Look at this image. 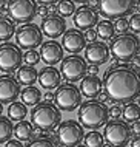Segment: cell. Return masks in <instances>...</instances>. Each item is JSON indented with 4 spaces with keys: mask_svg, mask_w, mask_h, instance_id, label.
I'll use <instances>...</instances> for the list:
<instances>
[{
    "mask_svg": "<svg viewBox=\"0 0 140 147\" xmlns=\"http://www.w3.org/2000/svg\"><path fill=\"white\" fill-rule=\"evenodd\" d=\"M77 147H85V146H82V144H80V146H77Z\"/></svg>",
    "mask_w": 140,
    "mask_h": 147,
    "instance_id": "7dc6e473",
    "label": "cell"
},
{
    "mask_svg": "<svg viewBox=\"0 0 140 147\" xmlns=\"http://www.w3.org/2000/svg\"><path fill=\"white\" fill-rule=\"evenodd\" d=\"M3 5H5V3H3V2H0V11L3 9Z\"/></svg>",
    "mask_w": 140,
    "mask_h": 147,
    "instance_id": "f6af8a7d",
    "label": "cell"
},
{
    "mask_svg": "<svg viewBox=\"0 0 140 147\" xmlns=\"http://www.w3.org/2000/svg\"><path fill=\"white\" fill-rule=\"evenodd\" d=\"M103 85H102V79L99 76H93V74H88L82 79V82H80V93H82V96L85 94L86 98L89 99H94L99 96V93L102 91Z\"/></svg>",
    "mask_w": 140,
    "mask_h": 147,
    "instance_id": "ffe728a7",
    "label": "cell"
},
{
    "mask_svg": "<svg viewBox=\"0 0 140 147\" xmlns=\"http://www.w3.org/2000/svg\"><path fill=\"white\" fill-rule=\"evenodd\" d=\"M102 85L106 96L114 102H133L140 93L139 71L128 65H117L105 71Z\"/></svg>",
    "mask_w": 140,
    "mask_h": 147,
    "instance_id": "6da1fadb",
    "label": "cell"
},
{
    "mask_svg": "<svg viewBox=\"0 0 140 147\" xmlns=\"http://www.w3.org/2000/svg\"><path fill=\"white\" fill-rule=\"evenodd\" d=\"M13 122L9 121L8 118L0 116V144L3 142H8L13 136Z\"/></svg>",
    "mask_w": 140,
    "mask_h": 147,
    "instance_id": "4316f807",
    "label": "cell"
},
{
    "mask_svg": "<svg viewBox=\"0 0 140 147\" xmlns=\"http://www.w3.org/2000/svg\"><path fill=\"white\" fill-rule=\"evenodd\" d=\"M55 107L63 112H74L82 104V93L74 84L60 85L54 94Z\"/></svg>",
    "mask_w": 140,
    "mask_h": 147,
    "instance_id": "8992f818",
    "label": "cell"
},
{
    "mask_svg": "<svg viewBox=\"0 0 140 147\" xmlns=\"http://www.w3.org/2000/svg\"><path fill=\"white\" fill-rule=\"evenodd\" d=\"M85 147H102L103 146V135L97 130H91L85 136Z\"/></svg>",
    "mask_w": 140,
    "mask_h": 147,
    "instance_id": "f1b7e54d",
    "label": "cell"
},
{
    "mask_svg": "<svg viewBox=\"0 0 140 147\" xmlns=\"http://www.w3.org/2000/svg\"><path fill=\"white\" fill-rule=\"evenodd\" d=\"M88 70H89V73L93 74V76H97V73H99V67L91 65V67H88Z\"/></svg>",
    "mask_w": 140,
    "mask_h": 147,
    "instance_id": "60d3db41",
    "label": "cell"
},
{
    "mask_svg": "<svg viewBox=\"0 0 140 147\" xmlns=\"http://www.w3.org/2000/svg\"><path fill=\"white\" fill-rule=\"evenodd\" d=\"M139 50H140L139 36L133 33H125L113 39L109 53L120 62H129L134 57H137Z\"/></svg>",
    "mask_w": 140,
    "mask_h": 147,
    "instance_id": "277c9868",
    "label": "cell"
},
{
    "mask_svg": "<svg viewBox=\"0 0 140 147\" xmlns=\"http://www.w3.org/2000/svg\"><path fill=\"white\" fill-rule=\"evenodd\" d=\"M99 98H100V101H99V102H102V104H103V102H105L106 99H108V96H106L105 91H100V93H99Z\"/></svg>",
    "mask_w": 140,
    "mask_h": 147,
    "instance_id": "b9f144b4",
    "label": "cell"
},
{
    "mask_svg": "<svg viewBox=\"0 0 140 147\" xmlns=\"http://www.w3.org/2000/svg\"><path fill=\"white\" fill-rule=\"evenodd\" d=\"M42 34H45L46 37H49L51 40L63 36L66 31V20L63 17H60L59 14H51L46 16L42 22Z\"/></svg>",
    "mask_w": 140,
    "mask_h": 147,
    "instance_id": "e0dca14e",
    "label": "cell"
},
{
    "mask_svg": "<svg viewBox=\"0 0 140 147\" xmlns=\"http://www.w3.org/2000/svg\"><path fill=\"white\" fill-rule=\"evenodd\" d=\"M37 81L42 85V88H45L48 91L59 88L62 85L60 84L62 82V76H60V71L55 67H45V68H42V71L37 76Z\"/></svg>",
    "mask_w": 140,
    "mask_h": 147,
    "instance_id": "d6986e66",
    "label": "cell"
},
{
    "mask_svg": "<svg viewBox=\"0 0 140 147\" xmlns=\"http://www.w3.org/2000/svg\"><path fill=\"white\" fill-rule=\"evenodd\" d=\"M37 14H39V16H45V17H46V14H48V9H46V6L43 5V6L37 8Z\"/></svg>",
    "mask_w": 140,
    "mask_h": 147,
    "instance_id": "f35d334b",
    "label": "cell"
},
{
    "mask_svg": "<svg viewBox=\"0 0 140 147\" xmlns=\"http://www.w3.org/2000/svg\"><path fill=\"white\" fill-rule=\"evenodd\" d=\"M42 91L37 87H26L23 88V91H20V98H22V104L25 107H35L37 104H40L42 101Z\"/></svg>",
    "mask_w": 140,
    "mask_h": 147,
    "instance_id": "7402d4cb",
    "label": "cell"
},
{
    "mask_svg": "<svg viewBox=\"0 0 140 147\" xmlns=\"http://www.w3.org/2000/svg\"><path fill=\"white\" fill-rule=\"evenodd\" d=\"M20 85L13 74L0 76V104H13L20 96Z\"/></svg>",
    "mask_w": 140,
    "mask_h": 147,
    "instance_id": "5bb4252c",
    "label": "cell"
},
{
    "mask_svg": "<svg viewBox=\"0 0 140 147\" xmlns=\"http://www.w3.org/2000/svg\"><path fill=\"white\" fill-rule=\"evenodd\" d=\"M131 147H140V140H139V136H135L133 142H131Z\"/></svg>",
    "mask_w": 140,
    "mask_h": 147,
    "instance_id": "7bdbcfd3",
    "label": "cell"
},
{
    "mask_svg": "<svg viewBox=\"0 0 140 147\" xmlns=\"http://www.w3.org/2000/svg\"><path fill=\"white\" fill-rule=\"evenodd\" d=\"M59 71H60L62 79H65L68 84H74V82L82 81L86 76L88 63L79 54H71L68 57H63Z\"/></svg>",
    "mask_w": 140,
    "mask_h": 147,
    "instance_id": "5b68a950",
    "label": "cell"
},
{
    "mask_svg": "<svg viewBox=\"0 0 140 147\" xmlns=\"http://www.w3.org/2000/svg\"><path fill=\"white\" fill-rule=\"evenodd\" d=\"M23 61L28 67H34L40 62V56H39V51L37 50H29L23 54Z\"/></svg>",
    "mask_w": 140,
    "mask_h": 147,
    "instance_id": "1f68e13d",
    "label": "cell"
},
{
    "mask_svg": "<svg viewBox=\"0 0 140 147\" xmlns=\"http://www.w3.org/2000/svg\"><path fill=\"white\" fill-rule=\"evenodd\" d=\"M23 53L15 43L3 42L0 43V70L3 73L13 74L15 70L22 67Z\"/></svg>",
    "mask_w": 140,
    "mask_h": 147,
    "instance_id": "9c48e42d",
    "label": "cell"
},
{
    "mask_svg": "<svg viewBox=\"0 0 140 147\" xmlns=\"http://www.w3.org/2000/svg\"><path fill=\"white\" fill-rule=\"evenodd\" d=\"M60 110L55 107L53 102H40L33 109L31 112V125H35L40 132H49L53 129H57L60 124Z\"/></svg>",
    "mask_w": 140,
    "mask_h": 147,
    "instance_id": "3957f363",
    "label": "cell"
},
{
    "mask_svg": "<svg viewBox=\"0 0 140 147\" xmlns=\"http://www.w3.org/2000/svg\"><path fill=\"white\" fill-rule=\"evenodd\" d=\"M114 30L119 31L120 34H125L126 31L129 30V26H128V20H126V19H119V20L114 23Z\"/></svg>",
    "mask_w": 140,
    "mask_h": 147,
    "instance_id": "836d02e7",
    "label": "cell"
},
{
    "mask_svg": "<svg viewBox=\"0 0 140 147\" xmlns=\"http://www.w3.org/2000/svg\"><path fill=\"white\" fill-rule=\"evenodd\" d=\"M28 115V109L25 105L22 104V102H13V104H9V107H8V119L9 121H25Z\"/></svg>",
    "mask_w": 140,
    "mask_h": 147,
    "instance_id": "d4e9b609",
    "label": "cell"
},
{
    "mask_svg": "<svg viewBox=\"0 0 140 147\" xmlns=\"http://www.w3.org/2000/svg\"><path fill=\"white\" fill-rule=\"evenodd\" d=\"M15 42L20 50H35L43 43V34L35 23H26L15 28Z\"/></svg>",
    "mask_w": 140,
    "mask_h": 147,
    "instance_id": "30bf717a",
    "label": "cell"
},
{
    "mask_svg": "<svg viewBox=\"0 0 140 147\" xmlns=\"http://www.w3.org/2000/svg\"><path fill=\"white\" fill-rule=\"evenodd\" d=\"M105 138L111 147H125L131 140V127L123 121L106 122Z\"/></svg>",
    "mask_w": 140,
    "mask_h": 147,
    "instance_id": "7c38bea8",
    "label": "cell"
},
{
    "mask_svg": "<svg viewBox=\"0 0 140 147\" xmlns=\"http://www.w3.org/2000/svg\"><path fill=\"white\" fill-rule=\"evenodd\" d=\"M6 9L14 23H31L37 16V5L33 0H13L6 3Z\"/></svg>",
    "mask_w": 140,
    "mask_h": 147,
    "instance_id": "ba28073f",
    "label": "cell"
},
{
    "mask_svg": "<svg viewBox=\"0 0 140 147\" xmlns=\"http://www.w3.org/2000/svg\"><path fill=\"white\" fill-rule=\"evenodd\" d=\"M55 136L63 147H77L83 141L85 130L77 121L68 119V121H63L57 125Z\"/></svg>",
    "mask_w": 140,
    "mask_h": 147,
    "instance_id": "52a82bcc",
    "label": "cell"
},
{
    "mask_svg": "<svg viewBox=\"0 0 140 147\" xmlns=\"http://www.w3.org/2000/svg\"><path fill=\"white\" fill-rule=\"evenodd\" d=\"M39 71L35 70V67H20L17 70V78L15 81L19 82V85H26V87H33L37 81Z\"/></svg>",
    "mask_w": 140,
    "mask_h": 147,
    "instance_id": "44dd1931",
    "label": "cell"
},
{
    "mask_svg": "<svg viewBox=\"0 0 140 147\" xmlns=\"http://www.w3.org/2000/svg\"><path fill=\"white\" fill-rule=\"evenodd\" d=\"M123 115V122H135L139 121V115H140V107L137 104H126L122 110Z\"/></svg>",
    "mask_w": 140,
    "mask_h": 147,
    "instance_id": "83f0119b",
    "label": "cell"
},
{
    "mask_svg": "<svg viewBox=\"0 0 140 147\" xmlns=\"http://www.w3.org/2000/svg\"><path fill=\"white\" fill-rule=\"evenodd\" d=\"M95 26H97V30H94V31L100 39H103V40L114 39L115 30H114V23L111 20H100Z\"/></svg>",
    "mask_w": 140,
    "mask_h": 147,
    "instance_id": "484cf974",
    "label": "cell"
},
{
    "mask_svg": "<svg viewBox=\"0 0 140 147\" xmlns=\"http://www.w3.org/2000/svg\"><path fill=\"white\" fill-rule=\"evenodd\" d=\"M62 48L66 50L71 54H79L80 51L85 50L86 40H85V34L79 30H66L62 36Z\"/></svg>",
    "mask_w": 140,
    "mask_h": 147,
    "instance_id": "2e32d148",
    "label": "cell"
},
{
    "mask_svg": "<svg viewBox=\"0 0 140 147\" xmlns=\"http://www.w3.org/2000/svg\"><path fill=\"white\" fill-rule=\"evenodd\" d=\"M128 26H129V28L134 31L133 34L139 33V31H140V14H134L133 17L128 20Z\"/></svg>",
    "mask_w": 140,
    "mask_h": 147,
    "instance_id": "d6a6232c",
    "label": "cell"
},
{
    "mask_svg": "<svg viewBox=\"0 0 140 147\" xmlns=\"http://www.w3.org/2000/svg\"><path fill=\"white\" fill-rule=\"evenodd\" d=\"M26 147H57V144H55L51 138L40 136V138H35L34 141H31Z\"/></svg>",
    "mask_w": 140,
    "mask_h": 147,
    "instance_id": "4dcf8cb0",
    "label": "cell"
},
{
    "mask_svg": "<svg viewBox=\"0 0 140 147\" xmlns=\"http://www.w3.org/2000/svg\"><path fill=\"white\" fill-rule=\"evenodd\" d=\"M109 47L105 42H93L85 47V62H89L91 65H103L109 61Z\"/></svg>",
    "mask_w": 140,
    "mask_h": 147,
    "instance_id": "4fadbf2b",
    "label": "cell"
},
{
    "mask_svg": "<svg viewBox=\"0 0 140 147\" xmlns=\"http://www.w3.org/2000/svg\"><path fill=\"white\" fill-rule=\"evenodd\" d=\"M5 147H23V144L20 141H17V140H9L6 142Z\"/></svg>",
    "mask_w": 140,
    "mask_h": 147,
    "instance_id": "8d00e7d4",
    "label": "cell"
},
{
    "mask_svg": "<svg viewBox=\"0 0 140 147\" xmlns=\"http://www.w3.org/2000/svg\"><path fill=\"white\" fill-rule=\"evenodd\" d=\"M108 107L97 99L82 102L79 107V124L85 129H100L108 122Z\"/></svg>",
    "mask_w": 140,
    "mask_h": 147,
    "instance_id": "7a4b0ae2",
    "label": "cell"
},
{
    "mask_svg": "<svg viewBox=\"0 0 140 147\" xmlns=\"http://www.w3.org/2000/svg\"><path fill=\"white\" fill-rule=\"evenodd\" d=\"M108 116L113 118V121H117V119H119L120 116H122V109H120L119 105L111 107V109L108 110Z\"/></svg>",
    "mask_w": 140,
    "mask_h": 147,
    "instance_id": "e575fe53",
    "label": "cell"
},
{
    "mask_svg": "<svg viewBox=\"0 0 140 147\" xmlns=\"http://www.w3.org/2000/svg\"><path fill=\"white\" fill-rule=\"evenodd\" d=\"M51 101H54V93L46 91V93H45V102H51Z\"/></svg>",
    "mask_w": 140,
    "mask_h": 147,
    "instance_id": "ab89813d",
    "label": "cell"
},
{
    "mask_svg": "<svg viewBox=\"0 0 140 147\" xmlns=\"http://www.w3.org/2000/svg\"><path fill=\"white\" fill-rule=\"evenodd\" d=\"M2 113H3V105L0 104V116H2Z\"/></svg>",
    "mask_w": 140,
    "mask_h": 147,
    "instance_id": "ee69618b",
    "label": "cell"
},
{
    "mask_svg": "<svg viewBox=\"0 0 140 147\" xmlns=\"http://www.w3.org/2000/svg\"><path fill=\"white\" fill-rule=\"evenodd\" d=\"M15 34V23L6 16H0V42H6Z\"/></svg>",
    "mask_w": 140,
    "mask_h": 147,
    "instance_id": "cb8c5ba5",
    "label": "cell"
},
{
    "mask_svg": "<svg viewBox=\"0 0 140 147\" xmlns=\"http://www.w3.org/2000/svg\"><path fill=\"white\" fill-rule=\"evenodd\" d=\"M102 147H111V146H109V144H103Z\"/></svg>",
    "mask_w": 140,
    "mask_h": 147,
    "instance_id": "bcb514c9",
    "label": "cell"
},
{
    "mask_svg": "<svg viewBox=\"0 0 140 147\" xmlns=\"http://www.w3.org/2000/svg\"><path fill=\"white\" fill-rule=\"evenodd\" d=\"M95 39H97V34H95L94 30H88L86 33H85V40L86 42L93 43V42H95Z\"/></svg>",
    "mask_w": 140,
    "mask_h": 147,
    "instance_id": "d590c367",
    "label": "cell"
},
{
    "mask_svg": "<svg viewBox=\"0 0 140 147\" xmlns=\"http://www.w3.org/2000/svg\"><path fill=\"white\" fill-rule=\"evenodd\" d=\"M39 56L48 67L57 65L59 62L63 61V48H62V45H60V42H55V40L43 42L42 45H40Z\"/></svg>",
    "mask_w": 140,
    "mask_h": 147,
    "instance_id": "ac0fdd59",
    "label": "cell"
},
{
    "mask_svg": "<svg viewBox=\"0 0 140 147\" xmlns=\"http://www.w3.org/2000/svg\"><path fill=\"white\" fill-rule=\"evenodd\" d=\"M13 133L15 135L17 141H29L34 136V127L28 121H20L13 129Z\"/></svg>",
    "mask_w": 140,
    "mask_h": 147,
    "instance_id": "603a6c76",
    "label": "cell"
},
{
    "mask_svg": "<svg viewBox=\"0 0 140 147\" xmlns=\"http://www.w3.org/2000/svg\"><path fill=\"white\" fill-rule=\"evenodd\" d=\"M57 11L60 17H69L75 13V3L69 2V0H63V2H57Z\"/></svg>",
    "mask_w": 140,
    "mask_h": 147,
    "instance_id": "f546056e",
    "label": "cell"
},
{
    "mask_svg": "<svg viewBox=\"0 0 140 147\" xmlns=\"http://www.w3.org/2000/svg\"><path fill=\"white\" fill-rule=\"evenodd\" d=\"M97 5L103 17H108L106 20H111V19L119 20V19H125L128 14L133 13L137 3L133 0H102Z\"/></svg>",
    "mask_w": 140,
    "mask_h": 147,
    "instance_id": "8fae6325",
    "label": "cell"
},
{
    "mask_svg": "<svg viewBox=\"0 0 140 147\" xmlns=\"http://www.w3.org/2000/svg\"><path fill=\"white\" fill-rule=\"evenodd\" d=\"M133 132L139 136V133H140V122H139V121L133 122V127H131V133H133Z\"/></svg>",
    "mask_w": 140,
    "mask_h": 147,
    "instance_id": "74e56055",
    "label": "cell"
},
{
    "mask_svg": "<svg viewBox=\"0 0 140 147\" xmlns=\"http://www.w3.org/2000/svg\"><path fill=\"white\" fill-rule=\"evenodd\" d=\"M73 22H74L75 28L79 31L93 30L99 23V13L91 6H82V8H79V9H75Z\"/></svg>",
    "mask_w": 140,
    "mask_h": 147,
    "instance_id": "9a60e30c",
    "label": "cell"
}]
</instances>
